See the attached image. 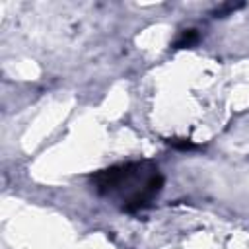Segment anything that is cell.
<instances>
[{
  "mask_svg": "<svg viewBox=\"0 0 249 249\" xmlns=\"http://www.w3.org/2000/svg\"><path fill=\"white\" fill-rule=\"evenodd\" d=\"M91 185L97 195L117 200L121 210L132 214L148 208L161 193L163 175L148 160L128 161L99 169L91 175Z\"/></svg>",
  "mask_w": 249,
  "mask_h": 249,
  "instance_id": "1",
  "label": "cell"
},
{
  "mask_svg": "<svg viewBox=\"0 0 249 249\" xmlns=\"http://www.w3.org/2000/svg\"><path fill=\"white\" fill-rule=\"evenodd\" d=\"M196 41H198V31L196 29H183L181 35L175 39L173 47L175 49H187V47L196 45Z\"/></svg>",
  "mask_w": 249,
  "mask_h": 249,
  "instance_id": "2",
  "label": "cell"
},
{
  "mask_svg": "<svg viewBox=\"0 0 249 249\" xmlns=\"http://www.w3.org/2000/svg\"><path fill=\"white\" fill-rule=\"evenodd\" d=\"M167 144L175 150H181V152H189V150H196L198 146L191 140V138H167Z\"/></svg>",
  "mask_w": 249,
  "mask_h": 249,
  "instance_id": "3",
  "label": "cell"
},
{
  "mask_svg": "<svg viewBox=\"0 0 249 249\" xmlns=\"http://www.w3.org/2000/svg\"><path fill=\"white\" fill-rule=\"evenodd\" d=\"M239 8H243V2H226V4H220L212 12V16L214 18H224V16H228V14H231V12L239 10Z\"/></svg>",
  "mask_w": 249,
  "mask_h": 249,
  "instance_id": "4",
  "label": "cell"
}]
</instances>
